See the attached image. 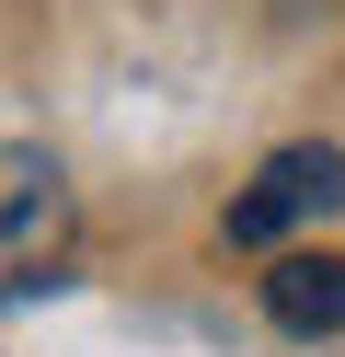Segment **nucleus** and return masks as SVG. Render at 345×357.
<instances>
[{"mask_svg": "<svg viewBox=\"0 0 345 357\" xmlns=\"http://www.w3.org/2000/svg\"><path fill=\"white\" fill-rule=\"evenodd\" d=\"M69 242H81V196H69L58 150L12 139L0 150V300H35L69 277Z\"/></svg>", "mask_w": 345, "mask_h": 357, "instance_id": "nucleus-1", "label": "nucleus"}, {"mask_svg": "<svg viewBox=\"0 0 345 357\" xmlns=\"http://www.w3.org/2000/svg\"><path fill=\"white\" fill-rule=\"evenodd\" d=\"M334 208H345V150H276V162L230 196L219 242L230 254H265V242H288L299 219H334Z\"/></svg>", "mask_w": 345, "mask_h": 357, "instance_id": "nucleus-2", "label": "nucleus"}, {"mask_svg": "<svg viewBox=\"0 0 345 357\" xmlns=\"http://www.w3.org/2000/svg\"><path fill=\"white\" fill-rule=\"evenodd\" d=\"M265 311L288 334H345V254H276L265 265Z\"/></svg>", "mask_w": 345, "mask_h": 357, "instance_id": "nucleus-3", "label": "nucleus"}]
</instances>
